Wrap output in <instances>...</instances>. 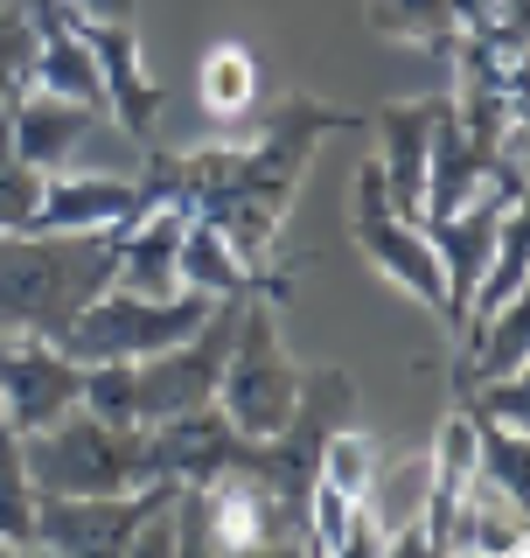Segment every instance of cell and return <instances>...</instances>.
Returning a JSON list of instances; mask_svg holds the SVG:
<instances>
[{
  "mask_svg": "<svg viewBox=\"0 0 530 558\" xmlns=\"http://www.w3.org/2000/svg\"><path fill=\"white\" fill-rule=\"evenodd\" d=\"M322 133H363V119L342 112V105H322V98H287L244 140H224V147H203V154H174V161L154 154L147 174H140V209L182 203L189 217L217 223L238 244V258H265V244L279 238V217H287Z\"/></svg>",
  "mask_w": 530,
  "mask_h": 558,
  "instance_id": "obj_1",
  "label": "cell"
},
{
  "mask_svg": "<svg viewBox=\"0 0 530 558\" xmlns=\"http://www.w3.org/2000/svg\"><path fill=\"white\" fill-rule=\"evenodd\" d=\"M112 231H8L0 238V336L63 342L70 322L112 287Z\"/></svg>",
  "mask_w": 530,
  "mask_h": 558,
  "instance_id": "obj_2",
  "label": "cell"
},
{
  "mask_svg": "<svg viewBox=\"0 0 530 558\" xmlns=\"http://www.w3.org/2000/svg\"><path fill=\"white\" fill-rule=\"evenodd\" d=\"M35 496H127L154 482V433L127 418H98L92 405H70L57 426L22 440Z\"/></svg>",
  "mask_w": 530,
  "mask_h": 558,
  "instance_id": "obj_3",
  "label": "cell"
},
{
  "mask_svg": "<svg viewBox=\"0 0 530 558\" xmlns=\"http://www.w3.org/2000/svg\"><path fill=\"white\" fill-rule=\"evenodd\" d=\"M279 301H265V293H244V314H238V336H231V356H224L217 371V405L231 418V433L244 440H273V433H287V418L300 412V371L287 356V342H279Z\"/></svg>",
  "mask_w": 530,
  "mask_h": 558,
  "instance_id": "obj_4",
  "label": "cell"
},
{
  "mask_svg": "<svg viewBox=\"0 0 530 558\" xmlns=\"http://www.w3.org/2000/svg\"><path fill=\"white\" fill-rule=\"evenodd\" d=\"M209 293L196 287H174V293H133V287H105L92 307L70 322V336L57 349L92 371V363H140L154 356V349H174L182 336H196L209 322Z\"/></svg>",
  "mask_w": 530,
  "mask_h": 558,
  "instance_id": "obj_5",
  "label": "cell"
},
{
  "mask_svg": "<svg viewBox=\"0 0 530 558\" xmlns=\"http://www.w3.org/2000/svg\"><path fill=\"white\" fill-rule=\"evenodd\" d=\"M349 231H357V252L370 258V272H384L405 301H419L426 314H447V272H439V252L426 238V223L405 217V209L384 196L377 161L357 168V196H349Z\"/></svg>",
  "mask_w": 530,
  "mask_h": 558,
  "instance_id": "obj_6",
  "label": "cell"
},
{
  "mask_svg": "<svg viewBox=\"0 0 530 558\" xmlns=\"http://www.w3.org/2000/svg\"><path fill=\"white\" fill-rule=\"evenodd\" d=\"M174 488L182 482L154 475V482L127 488V496H35V545H49L63 558H105V551L127 558L133 531L154 510H168Z\"/></svg>",
  "mask_w": 530,
  "mask_h": 558,
  "instance_id": "obj_7",
  "label": "cell"
},
{
  "mask_svg": "<svg viewBox=\"0 0 530 558\" xmlns=\"http://www.w3.org/2000/svg\"><path fill=\"white\" fill-rule=\"evenodd\" d=\"M70 405H84V363L57 342L0 336V418L28 440V433L57 426Z\"/></svg>",
  "mask_w": 530,
  "mask_h": 558,
  "instance_id": "obj_8",
  "label": "cell"
},
{
  "mask_svg": "<svg viewBox=\"0 0 530 558\" xmlns=\"http://www.w3.org/2000/svg\"><path fill=\"white\" fill-rule=\"evenodd\" d=\"M77 35L92 43V57H98L105 119H112L127 140H140V147H154V126H161V84L147 77V63H140L133 22H84V14H77Z\"/></svg>",
  "mask_w": 530,
  "mask_h": 558,
  "instance_id": "obj_9",
  "label": "cell"
},
{
  "mask_svg": "<svg viewBox=\"0 0 530 558\" xmlns=\"http://www.w3.org/2000/svg\"><path fill=\"white\" fill-rule=\"evenodd\" d=\"M439 112H447V92L384 105L377 119H363V126L377 133V174H384V196H392L405 217H426V154H433V126H439Z\"/></svg>",
  "mask_w": 530,
  "mask_h": 558,
  "instance_id": "obj_10",
  "label": "cell"
},
{
  "mask_svg": "<svg viewBox=\"0 0 530 558\" xmlns=\"http://www.w3.org/2000/svg\"><path fill=\"white\" fill-rule=\"evenodd\" d=\"M105 126L98 105H77V98H57V92H35V84H14L8 92V133H14V154L35 168V174H57L77 161V147Z\"/></svg>",
  "mask_w": 530,
  "mask_h": 558,
  "instance_id": "obj_11",
  "label": "cell"
},
{
  "mask_svg": "<svg viewBox=\"0 0 530 558\" xmlns=\"http://www.w3.org/2000/svg\"><path fill=\"white\" fill-rule=\"evenodd\" d=\"M140 217V182L133 174H43L28 231H112V223Z\"/></svg>",
  "mask_w": 530,
  "mask_h": 558,
  "instance_id": "obj_12",
  "label": "cell"
},
{
  "mask_svg": "<svg viewBox=\"0 0 530 558\" xmlns=\"http://www.w3.org/2000/svg\"><path fill=\"white\" fill-rule=\"evenodd\" d=\"M182 287L209 293V301H231V293H258V272H252V258H238V244L209 217H189V231H182Z\"/></svg>",
  "mask_w": 530,
  "mask_h": 558,
  "instance_id": "obj_13",
  "label": "cell"
},
{
  "mask_svg": "<svg viewBox=\"0 0 530 558\" xmlns=\"http://www.w3.org/2000/svg\"><path fill=\"white\" fill-rule=\"evenodd\" d=\"M196 105L217 126H244L252 119V105H258V57L244 43H217L203 57L196 70Z\"/></svg>",
  "mask_w": 530,
  "mask_h": 558,
  "instance_id": "obj_14",
  "label": "cell"
},
{
  "mask_svg": "<svg viewBox=\"0 0 530 558\" xmlns=\"http://www.w3.org/2000/svg\"><path fill=\"white\" fill-rule=\"evenodd\" d=\"M468 0H370V28L392 43H426V49H454L468 35Z\"/></svg>",
  "mask_w": 530,
  "mask_h": 558,
  "instance_id": "obj_15",
  "label": "cell"
},
{
  "mask_svg": "<svg viewBox=\"0 0 530 558\" xmlns=\"http://www.w3.org/2000/svg\"><path fill=\"white\" fill-rule=\"evenodd\" d=\"M0 545H35V482L22 461V433L0 418Z\"/></svg>",
  "mask_w": 530,
  "mask_h": 558,
  "instance_id": "obj_16",
  "label": "cell"
},
{
  "mask_svg": "<svg viewBox=\"0 0 530 558\" xmlns=\"http://www.w3.org/2000/svg\"><path fill=\"white\" fill-rule=\"evenodd\" d=\"M474 475L496 496L523 502V426H496V418H474Z\"/></svg>",
  "mask_w": 530,
  "mask_h": 558,
  "instance_id": "obj_17",
  "label": "cell"
},
{
  "mask_svg": "<svg viewBox=\"0 0 530 558\" xmlns=\"http://www.w3.org/2000/svg\"><path fill=\"white\" fill-rule=\"evenodd\" d=\"M377 440H363L357 426H335L328 440H322V468H314V482H328V488H342V496H357L363 502V488L370 475H377Z\"/></svg>",
  "mask_w": 530,
  "mask_h": 558,
  "instance_id": "obj_18",
  "label": "cell"
},
{
  "mask_svg": "<svg viewBox=\"0 0 530 558\" xmlns=\"http://www.w3.org/2000/svg\"><path fill=\"white\" fill-rule=\"evenodd\" d=\"M35 196H43V174H35V168L22 161V154H14L8 105H0V238H8V231H28Z\"/></svg>",
  "mask_w": 530,
  "mask_h": 558,
  "instance_id": "obj_19",
  "label": "cell"
},
{
  "mask_svg": "<svg viewBox=\"0 0 530 558\" xmlns=\"http://www.w3.org/2000/svg\"><path fill=\"white\" fill-rule=\"evenodd\" d=\"M461 412L468 418H496V426H523V418H530V384H523V371L461 384Z\"/></svg>",
  "mask_w": 530,
  "mask_h": 558,
  "instance_id": "obj_20",
  "label": "cell"
},
{
  "mask_svg": "<svg viewBox=\"0 0 530 558\" xmlns=\"http://www.w3.org/2000/svg\"><path fill=\"white\" fill-rule=\"evenodd\" d=\"M28 49H35V22L28 14H0V105H8V92L22 84Z\"/></svg>",
  "mask_w": 530,
  "mask_h": 558,
  "instance_id": "obj_21",
  "label": "cell"
},
{
  "mask_svg": "<svg viewBox=\"0 0 530 558\" xmlns=\"http://www.w3.org/2000/svg\"><path fill=\"white\" fill-rule=\"evenodd\" d=\"M70 14H84V22H133V0H70Z\"/></svg>",
  "mask_w": 530,
  "mask_h": 558,
  "instance_id": "obj_22",
  "label": "cell"
},
{
  "mask_svg": "<svg viewBox=\"0 0 530 558\" xmlns=\"http://www.w3.org/2000/svg\"><path fill=\"white\" fill-rule=\"evenodd\" d=\"M28 8V0H0V14H22Z\"/></svg>",
  "mask_w": 530,
  "mask_h": 558,
  "instance_id": "obj_23",
  "label": "cell"
}]
</instances>
